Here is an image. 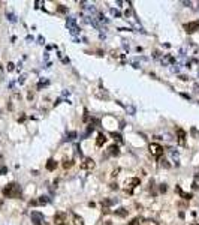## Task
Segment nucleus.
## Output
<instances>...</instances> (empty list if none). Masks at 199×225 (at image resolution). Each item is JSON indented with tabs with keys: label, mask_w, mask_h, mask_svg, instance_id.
<instances>
[{
	"label": "nucleus",
	"mask_w": 199,
	"mask_h": 225,
	"mask_svg": "<svg viewBox=\"0 0 199 225\" xmlns=\"http://www.w3.org/2000/svg\"><path fill=\"white\" fill-rule=\"evenodd\" d=\"M57 168V162L54 161V159H48V162H47V170L48 171H54Z\"/></svg>",
	"instance_id": "obj_12"
},
{
	"label": "nucleus",
	"mask_w": 199,
	"mask_h": 225,
	"mask_svg": "<svg viewBox=\"0 0 199 225\" xmlns=\"http://www.w3.org/2000/svg\"><path fill=\"white\" fill-rule=\"evenodd\" d=\"M30 218H32V222L35 225H45V218H44V215L41 212H32Z\"/></svg>",
	"instance_id": "obj_5"
},
{
	"label": "nucleus",
	"mask_w": 199,
	"mask_h": 225,
	"mask_svg": "<svg viewBox=\"0 0 199 225\" xmlns=\"http://www.w3.org/2000/svg\"><path fill=\"white\" fill-rule=\"evenodd\" d=\"M3 195L5 197H8V198H18L20 195H21V188H20V185H17V183H9V185H6L5 188H3Z\"/></svg>",
	"instance_id": "obj_1"
},
{
	"label": "nucleus",
	"mask_w": 199,
	"mask_h": 225,
	"mask_svg": "<svg viewBox=\"0 0 199 225\" xmlns=\"http://www.w3.org/2000/svg\"><path fill=\"white\" fill-rule=\"evenodd\" d=\"M5 173H8V168L6 167H0V174H5Z\"/></svg>",
	"instance_id": "obj_21"
},
{
	"label": "nucleus",
	"mask_w": 199,
	"mask_h": 225,
	"mask_svg": "<svg viewBox=\"0 0 199 225\" xmlns=\"http://www.w3.org/2000/svg\"><path fill=\"white\" fill-rule=\"evenodd\" d=\"M160 162H162V165H165V167H169V164H166V161H165V159H163V161H160Z\"/></svg>",
	"instance_id": "obj_27"
},
{
	"label": "nucleus",
	"mask_w": 199,
	"mask_h": 225,
	"mask_svg": "<svg viewBox=\"0 0 199 225\" xmlns=\"http://www.w3.org/2000/svg\"><path fill=\"white\" fill-rule=\"evenodd\" d=\"M112 137H114V140H117V141H120V143H121V135H120V134H115V132H114V134H112Z\"/></svg>",
	"instance_id": "obj_19"
},
{
	"label": "nucleus",
	"mask_w": 199,
	"mask_h": 225,
	"mask_svg": "<svg viewBox=\"0 0 199 225\" xmlns=\"http://www.w3.org/2000/svg\"><path fill=\"white\" fill-rule=\"evenodd\" d=\"M142 225H159V224L156 221H153V219H144Z\"/></svg>",
	"instance_id": "obj_17"
},
{
	"label": "nucleus",
	"mask_w": 199,
	"mask_h": 225,
	"mask_svg": "<svg viewBox=\"0 0 199 225\" xmlns=\"http://www.w3.org/2000/svg\"><path fill=\"white\" fill-rule=\"evenodd\" d=\"M108 155H111V156H117V155H120V149H118V146H117V144L109 146V147H108Z\"/></svg>",
	"instance_id": "obj_11"
},
{
	"label": "nucleus",
	"mask_w": 199,
	"mask_h": 225,
	"mask_svg": "<svg viewBox=\"0 0 199 225\" xmlns=\"http://www.w3.org/2000/svg\"><path fill=\"white\" fill-rule=\"evenodd\" d=\"M183 29H184V32H186V33H189V35H192V33L198 32V30H199V20H196V21H190V23H186V24L183 26Z\"/></svg>",
	"instance_id": "obj_3"
},
{
	"label": "nucleus",
	"mask_w": 199,
	"mask_h": 225,
	"mask_svg": "<svg viewBox=\"0 0 199 225\" xmlns=\"http://www.w3.org/2000/svg\"><path fill=\"white\" fill-rule=\"evenodd\" d=\"M66 26H67V29L70 30V33H73V35L79 33V27L76 26V20H75V18H72V17L66 18Z\"/></svg>",
	"instance_id": "obj_6"
},
{
	"label": "nucleus",
	"mask_w": 199,
	"mask_h": 225,
	"mask_svg": "<svg viewBox=\"0 0 199 225\" xmlns=\"http://www.w3.org/2000/svg\"><path fill=\"white\" fill-rule=\"evenodd\" d=\"M142 222H144V218L142 216H136V218H133L129 222V225H142Z\"/></svg>",
	"instance_id": "obj_13"
},
{
	"label": "nucleus",
	"mask_w": 199,
	"mask_h": 225,
	"mask_svg": "<svg viewBox=\"0 0 199 225\" xmlns=\"http://www.w3.org/2000/svg\"><path fill=\"white\" fill-rule=\"evenodd\" d=\"M148 152H150V155L153 156V158H160L162 155H163V147L160 146V144H157V143H151L150 146H148Z\"/></svg>",
	"instance_id": "obj_2"
},
{
	"label": "nucleus",
	"mask_w": 199,
	"mask_h": 225,
	"mask_svg": "<svg viewBox=\"0 0 199 225\" xmlns=\"http://www.w3.org/2000/svg\"><path fill=\"white\" fill-rule=\"evenodd\" d=\"M115 215H118V216H127V210L123 209V207H120L118 210H115Z\"/></svg>",
	"instance_id": "obj_16"
},
{
	"label": "nucleus",
	"mask_w": 199,
	"mask_h": 225,
	"mask_svg": "<svg viewBox=\"0 0 199 225\" xmlns=\"http://www.w3.org/2000/svg\"><path fill=\"white\" fill-rule=\"evenodd\" d=\"M50 201V198L48 197H41L39 200H38V204H47Z\"/></svg>",
	"instance_id": "obj_18"
},
{
	"label": "nucleus",
	"mask_w": 199,
	"mask_h": 225,
	"mask_svg": "<svg viewBox=\"0 0 199 225\" xmlns=\"http://www.w3.org/2000/svg\"><path fill=\"white\" fill-rule=\"evenodd\" d=\"M181 197H183L184 200H187V201H189V200L192 198V194H184V192H183V194H181Z\"/></svg>",
	"instance_id": "obj_20"
},
{
	"label": "nucleus",
	"mask_w": 199,
	"mask_h": 225,
	"mask_svg": "<svg viewBox=\"0 0 199 225\" xmlns=\"http://www.w3.org/2000/svg\"><path fill=\"white\" fill-rule=\"evenodd\" d=\"M94 167H96V162L91 158H84V161L81 162V168L84 171H91V170H94Z\"/></svg>",
	"instance_id": "obj_7"
},
{
	"label": "nucleus",
	"mask_w": 199,
	"mask_h": 225,
	"mask_svg": "<svg viewBox=\"0 0 199 225\" xmlns=\"http://www.w3.org/2000/svg\"><path fill=\"white\" fill-rule=\"evenodd\" d=\"M111 12H112V14H114L115 17H120V12H118V11H115V9H112Z\"/></svg>",
	"instance_id": "obj_25"
},
{
	"label": "nucleus",
	"mask_w": 199,
	"mask_h": 225,
	"mask_svg": "<svg viewBox=\"0 0 199 225\" xmlns=\"http://www.w3.org/2000/svg\"><path fill=\"white\" fill-rule=\"evenodd\" d=\"M136 186H139V179H138V177L126 179V182H124V189H126V191L132 192V191H133Z\"/></svg>",
	"instance_id": "obj_4"
},
{
	"label": "nucleus",
	"mask_w": 199,
	"mask_h": 225,
	"mask_svg": "<svg viewBox=\"0 0 199 225\" xmlns=\"http://www.w3.org/2000/svg\"><path fill=\"white\" fill-rule=\"evenodd\" d=\"M75 137H76V132H70V134H69V138H67V140H73Z\"/></svg>",
	"instance_id": "obj_22"
},
{
	"label": "nucleus",
	"mask_w": 199,
	"mask_h": 225,
	"mask_svg": "<svg viewBox=\"0 0 199 225\" xmlns=\"http://www.w3.org/2000/svg\"><path fill=\"white\" fill-rule=\"evenodd\" d=\"M73 225H84V219L78 215H73Z\"/></svg>",
	"instance_id": "obj_15"
},
{
	"label": "nucleus",
	"mask_w": 199,
	"mask_h": 225,
	"mask_svg": "<svg viewBox=\"0 0 199 225\" xmlns=\"http://www.w3.org/2000/svg\"><path fill=\"white\" fill-rule=\"evenodd\" d=\"M8 71H14V63H8Z\"/></svg>",
	"instance_id": "obj_24"
},
{
	"label": "nucleus",
	"mask_w": 199,
	"mask_h": 225,
	"mask_svg": "<svg viewBox=\"0 0 199 225\" xmlns=\"http://www.w3.org/2000/svg\"><path fill=\"white\" fill-rule=\"evenodd\" d=\"M54 224L55 225H66V213L64 212H58L54 215Z\"/></svg>",
	"instance_id": "obj_8"
},
{
	"label": "nucleus",
	"mask_w": 199,
	"mask_h": 225,
	"mask_svg": "<svg viewBox=\"0 0 199 225\" xmlns=\"http://www.w3.org/2000/svg\"><path fill=\"white\" fill-rule=\"evenodd\" d=\"M58 11L60 12H66V8H63V5H58Z\"/></svg>",
	"instance_id": "obj_23"
},
{
	"label": "nucleus",
	"mask_w": 199,
	"mask_h": 225,
	"mask_svg": "<svg viewBox=\"0 0 199 225\" xmlns=\"http://www.w3.org/2000/svg\"><path fill=\"white\" fill-rule=\"evenodd\" d=\"M73 164H75V162H73V159H69V161H67V159H64L61 165H63V168H64V170H69L70 167H73Z\"/></svg>",
	"instance_id": "obj_14"
},
{
	"label": "nucleus",
	"mask_w": 199,
	"mask_h": 225,
	"mask_svg": "<svg viewBox=\"0 0 199 225\" xmlns=\"http://www.w3.org/2000/svg\"><path fill=\"white\" fill-rule=\"evenodd\" d=\"M107 140H108V138H107L105 134H99V135H97V140H96V146H97V147H102V146L107 143Z\"/></svg>",
	"instance_id": "obj_10"
},
{
	"label": "nucleus",
	"mask_w": 199,
	"mask_h": 225,
	"mask_svg": "<svg viewBox=\"0 0 199 225\" xmlns=\"http://www.w3.org/2000/svg\"><path fill=\"white\" fill-rule=\"evenodd\" d=\"M177 141H178V144L181 146V147H184L186 146V132H184V129H178L177 131Z\"/></svg>",
	"instance_id": "obj_9"
},
{
	"label": "nucleus",
	"mask_w": 199,
	"mask_h": 225,
	"mask_svg": "<svg viewBox=\"0 0 199 225\" xmlns=\"http://www.w3.org/2000/svg\"><path fill=\"white\" fill-rule=\"evenodd\" d=\"M190 225H199V222H195V224H190Z\"/></svg>",
	"instance_id": "obj_28"
},
{
	"label": "nucleus",
	"mask_w": 199,
	"mask_h": 225,
	"mask_svg": "<svg viewBox=\"0 0 199 225\" xmlns=\"http://www.w3.org/2000/svg\"><path fill=\"white\" fill-rule=\"evenodd\" d=\"M160 191H162V192H166V185H160Z\"/></svg>",
	"instance_id": "obj_26"
}]
</instances>
